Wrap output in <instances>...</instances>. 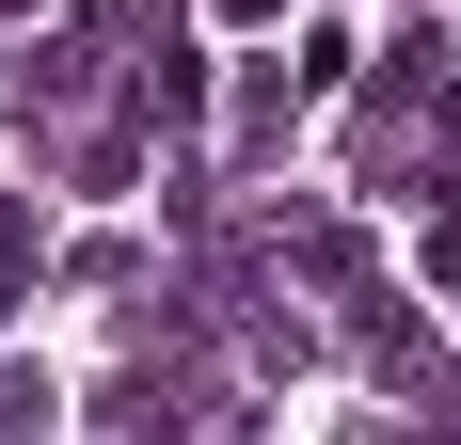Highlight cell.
I'll use <instances>...</instances> for the list:
<instances>
[{
    "mask_svg": "<svg viewBox=\"0 0 461 445\" xmlns=\"http://www.w3.org/2000/svg\"><path fill=\"white\" fill-rule=\"evenodd\" d=\"M128 64H143V112H159V128H191V112H207V48H191V32H143Z\"/></svg>",
    "mask_w": 461,
    "mask_h": 445,
    "instance_id": "6da1fadb",
    "label": "cell"
},
{
    "mask_svg": "<svg viewBox=\"0 0 461 445\" xmlns=\"http://www.w3.org/2000/svg\"><path fill=\"white\" fill-rule=\"evenodd\" d=\"M48 413H64V382L48 366H0V430H48Z\"/></svg>",
    "mask_w": 461,
    "mask_h": 445,
    "instance_id": "7a4b0ae2",
    "label": "cell"
},
{
    "mask_svg": "<svg viewBox=\"0 0 461 445\" xmlns=\"http://www.w3.org/2000/svg\"><path fill=\"white\" fill-rule=\"evenodd\" d=\"M32 255H48V222H32V207H0V286H32Z\"/></svg>",
    "mask_w": 461,
    "mask_h": 445,
    "instance_id": "3957f363",
    "label": "cell"
},
{
    "mask_svg": "<svg viewBox=\"0 0 461 445\" xmlns=\"http://www.w3.org/2000/svg\"><path fill=\"white\" fill-rule=\"evenodd\" d=\"M414 255H429V286H461V207H429V239H414Z\"/></svg>",
    "mask_w": 461,
    "mask_h": 445,
    "instance_id": "277c9868",
    "label": "cell"
},
{
    "mask_svg": "<svg viewBox=\"0 0 461 445\" xmlns=\"http://www.w3.org/2000/svg\"><path fill=\"white\" fill-rule=\"evenodd\" d=\"M207 16H239V32H255V16H286V0H207Z\"/></svg>",
    "mask_w": 461,
    "mask_h": 445,
    "instance_id": "5b68a950",
    "label": "cell"
}]
</instances>
